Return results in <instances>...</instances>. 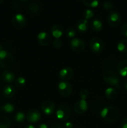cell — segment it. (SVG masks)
I'll use <instances>...</instances> for the list:
<instances>
[{
  "label": "cell",
  "instance_id": "ac0fdd59",
  "mask_svg": "<svg viewBox=\"0 0 127 128\" xmlns=\"http://www.w3.org/2000/svg\"><path fill=\"white\" fill-rule=\"evenodd\" d=\"M2 80L7 83H11L15 81V74L9 70H5L2 74Z\"/></svg>",
  "mask_w": 127,
  "mask_h": 128
},
{
  "label": "cell",
  "instance_id": "f546056e",
  "mask_svg": "<svg viewBox=\"0 0 127 128\" xmlns=\"http://www.w3.org/2000/svg\"><path fill=\"white\" fill-rule=\"evenodd\" d=\"M79 95L81 100H86V99H87V98L89 96V92H88V90H86V89H82V90L80 91Z\"/></svg>",
  "mask_w": 127,
  "mask_h": 128
},
{
  "label": "cell",
  "instance_id": "f35d334b",
  "mask_svg": "<svg viewBox=\"0 0 127 128\" xmlns=\"http://www.w3.org/2000/svg\"><path fill=\"white\" fill-rule=\"evenodd\" d=\"M123 86H124V88H125V90L127 91V79H126L124 81V82H123Z\"/></svg>",
  "mask_w": 127,
  "mask_h": 128
},
{
  "label": "cell",
  "instance_id": "8fae6325",
  "mask_svg": "<svg viewBox=\"0 0 127 128\" xmlns=\"http://www.w3.org/2000/svg\"><path fill=\"white\" fill-rule=\"evenodd\" d=\"M41 110L44 114L47 116L52 114L55 111L54 103L49 100H46L42 102L41 105Z\"/></svg>",
  "mask_w": 127,
  "mask_h": 128
},
{
  "label": "cell",
  "instance_id": "5b68a950",
  "mask_svg": "<svg viewBox=\"0 0 127 128\" xmlns=\"http://www.w3.org/2000/svg\"><path fill=\"white\" fill-rule=\"evenodd\" d=\"M58 92L62 97H68L72 92V86L67 81H61L58 85Z\"/></svg>",
  "mask_w": 127,
  "mask_h": 128
},
{
  "label": "cell",
  "instance_id": "f1b7e54d",
  "mask_svg": "<svg viewBox=\"0 0 127 128\" xmlns=\"http://www.w3.org/2000/svg\"><path fill=\"white\" fill-rule=\"evenodd\" d=\"M93 16H94V12H93V11L92 10H90V9L85 10L84 11V12H83L84 18L87 20L92 18Z\"/></svg>",
  "mask_w": 127,
  "mask_h": 128
},
{
  "label": "cell",
  "instance_id": "484cf974",
  "mask_svg": "<svg viewBox=\"0 0 127 128\" xmlns=\"http://www.w3.org/2000/svg\"><path fill=\"white\" fill-rule=\"evenodd\" d=\"M83 4L87 7L96 8L99 4V0H82Z\"/></svg>",
  "mask_w": 127,
  "mask_h": 128
},
{
  "label": "cell",
  "instance_id": "cb8c5ba5",
  "mask_svg": "<svg viewBox=\"0 0 127 128\" xmlns=\"http://www.w3.org/2000/svg\"><path fill=\"white\" fill-rule=\"evenodd\" d=\"M117 50L122 53L127 52V40H122L117 45Z\"/></svg>",
  "mask_w": 127,
  "mask_h": 128
},
{
  "label": "cell",
  "instance_id": "7bdbcfd3",
  "mask_svg": "<svg viewBox=\"0 0 127 128\" xmlns=\"http://www.w3.org/2000/svg\"><path fill=\"white\" fill-rule=\"evenodd\" d=\"M3 1H4V0H0V4L2 3V2H3Z\"/></svg>",
  "mask_w": 127,
  "mask_h": 128
},
{
  "label": "cell",
  "instance_id": "4dcf8cb0",
  "mask_svg": "<svg viewBox=\"0 0 127 128\" xmlns=\"http://www.w3.org/2000/svg\"><path fill=\"white\" fill-rule=\"evenodd\" d=\"M66 34L67 36L69 38H72L74 37L75 36V31L74 30V29L72 28H69L68 29H67V32H66Z\"/></svg>",
  "mask_w": 127,
  "mask_h": 128
},
{
  "label": "cell",
  "instance_id": "6da1fadb",
  "mask_svg": "<svg viewBox=\"0 0 127 128\" xmlns=\"http://www.w3.org/2000/svg\"><path fill=\"white\" fill-rule=\"evenodd\" d=\"M100 116L105 121L108 122H113L118 118V112L117 109L113 106H107L100 112Z\"/></svg>",
  "mask_w": 127,
  "mask_h": 128
},
{
  "label": "cell",
  "instance_id": "30bf717a",
  "mask_svg": "<svg viewBox=\"0 0 127 128\" xmlns=\"http://www.w3.org/2000/svg\"><path fill=\"white\" fill-rule=\"evenodd\" d=\"M70 47L73 51L80 52L83 51L85 48L84 41L79 38H73L70 41Z\"/></svg>",
  "mask_w": 127,
  "mask_h": 128
},
{
  "label": "cell",
  "instance_id": "5bb4252c",
  "mask_svg": "<svg viewBox=\"0 0 127 128\" xmlns=\"http://www.w3.org/2000/svg\"><path fill=\"white\" fill-rule=\"evenodd\" d=\"M39 43L42 46H47L51 41V37L49 34L46 32H41L37 36Z\"/></svg>",
  "mask_w": 127,
  "mask_h": 128
},
{
  "label": "cell",
  "instance_id": "3957f363",
  "mask_svg": "<svg viewBox=\"0 0 127 128\" xmlns=\"http://www.w3.org/2000/svg\"><path fill=\"white\" fill-rule=\"evenodd\" d=\"M14 63V58L11 53L5 50L0 51V66L4 69L11 68Z\"/></svg>",
  "mask_w": 127,
  "mask_h": 128
},
{
  "label": "cell",
  "instance_id": "83f0119b",
  "mask_svg": "<svg viewBox=\"0 0 127 128\" xmlns=\"http://www.w3.org/2000/svg\"><path fill=\"white\" fill-rule=\"evenodd\" d=\"M15 121L19 123H22L25 120V114L22 111H19L14 116Z\"/></svg>",
  "mask_w": 127,
  "mask_h": 128
},
{
  "label": "cell",
  "instance_id": "60d3db41",
  "mask_svg": "<svg viewBox=\"0 0 127 128\" xmlns=\"http://www.w3.org/2000/svg\"><path fill=\"white\" fill-rule=\"evenodd\" d=\"M2 50H3V47H2V45L0 44V51H2Z\"/></svg>",
  "mask_w": 127,
  "mask_h": 128
},
{
  "label": "cell",
  "instance_id": "ffe728a7",
  "mask_svg": "<svg viewBox=\"0 0 127 128\" xmlns=\"http://www.w3.org/2000/svg\"><path fill=\"white\" fill-rule=\"evenodd\" d=\"M27 10L31 13L33 14H37L41 10V6L39 5V4L36 3V2H31V3L29 4V5L27 6Z\"/></svg>",
  "mask_w": 127,
  "mask_h": 128
},
{
  "label": "cell",
  "instance_id": "9c48e42d",
  "mask_svg": "<svg viewBox=\"0 0 127 128\" xmlns=\"http://www.w3.org/2000/svg\"><path fill=\"white\" fill-rule=\"evenodd\" d=\"M26 118L30 123H36L41 120V114L37 109H31L27 111Z\"/></svg>",
  "mask_w": 127,
  "mask_h": 128
},
{
  "label": "cell",
  "instance_id": "8992f818",
  "mask_svg": "<svg viewBox=\"0 0 127 128\" xmlns=\"http://www.w3.org/2000/svg\"><path fill=\"white\" fill-rule=\"evenodd\" d=\"M89 46L92 52L98 54L103 51L104 48V43L101 39L98 38H93L90 41Z\"/></svg>",
  "mask_w": 127,
  "mask_h": 128
},
{
  "label": "cell",
  "instance_id": "52a82bcc",
  "mask_svg": "<svg viewBox=\"0 0 127 128\" xmlns=\"http://www.w3.org/2000/svg\"><path fill=\"white\" fill-rule=\"evenodd\" d=\"M107 21L110 26L112 27H116L118 26L122 21V18L119 12L117 11L112 10L108 12V17H107Z\"/></svg>",
  "mask_w": 127,
  "mask_h": 128
},
{
  "label": "cell",
  "instance_id": "d590c367",
  "mask_svg": "<svg viewBox=\"0 0 127 128\" xmlns=\"http://www.w3.org/2000/svg\"><path fill=\"white\" fill-rule=\"evenodd\" d=\"M63 128H73V124L72 122L67 121L64 124Z\"/></svg>",
  "mask_w": 127,
  "mask_h": 128
},
{
  "label": "cell",
  "instance_id": "836d02e7",
  "mask_svg": "<svg viewBox=\"0 0 127 128\" xmlns=\"http://www.w3.org/2000/svg\"><path fill=\"white\" fill-rule=\"evenodd\" d=\"M121 33L127 38V23L124 24L123 25H122V26L121 27Z\"/></svg>",
  "mask_w": 127,
  "mask_h": 128
},
{
  "label": "cell",
  "instance_id": "1f68e13d",
  "mask_svg": "<svg viewBox=\"0 0 127 128\" xmlns=\"http://www.w3.org/2000/svg\"><path fill=\"white\" fill-rule=\"evenodd\" d=\"M62 41L59 38L55 39L53 41V46L56 49H59L62 47Z\"/></svg>",
  "mask_w": 127,
  "mask_h": 128
},
{
  "label": "cell",
  "instance_id": "ab89813d",
  "mask_svg": "<svg viewBox=\"0 0 127 128\" xmlns=\"http://www.w3.org/2000/svg\"><path fill=\"white\" fill-rule=\"evenodd\" d=\"M24 128H35V127L33 126V125L29 124V125H27V126H25Z\"/></svg>",
  "mask_w": 127,
  "mask_h": 128
},
{
  "label": "cell",
  "instance_id": "7402d4cb",
  "mask_svg": "<svg viewBox=\"0 0 127 128\" xmlns=\"http://www.w3.org/2000/svg\"><path fill=\"white\" fill-rule=\"evenodd\" d=\"M91 28L96 32H98L102 30V28H103V25H102V22L101 21L97 19H95L92 21L90 24Z\"/></svg>",
  "mask_w": 127,
  "mask_h": 128
},
{
  "label": "cell",
  "instance_id": "2e32d148",
  "mask_svg": "<svg viewBox=\"0 0 127 128\" xmlns=\"http://www.w3.org/2000/svg\"><path fill=\"white\" fill-rule=\"evenodd\" d=\"M51 34L55 38V39H58L62 36L64 33V29L61 25L54 24L52 26L51 29Z\"/></svg>",
  "mask_w": 127,
  "mask_h": 128
},
{
  "label": "cell",
  "instance_id": "b9f144b4",
  "mask_svg": "<svg viewBox=\"0 0 127 128\" xmlns=\"http://www.w3.org/2000/svg\"><path fill=\"white\" fill-rule=\"evenodd\" d=\"M19 1H22V2H27V1H29V0H19Z\"/></svg>",
  "mask_w": 127,
  "mask_h": 128
},
{
  "label": "cell",
  "instance_id": "8d00e7d4",
  "mask_svg": "<svg viewBox=\"0 0 127 128\" xmlns=\"http://www.w3.org/2000/svg\"><path fill=\"white\" fill-rule=\"evenodd\" d=\"M120 128H127V118H125L120 123Z\"/></svg>",
  "mask_w": 127,
  "mask_h": 128
},
{
  "label": "cell",
  "instance_id": "d6986e66",
  "mask_svg": "<svg viewBox=\"0 0 127 128\" xmlns=\"http://www.w3.org/2000/svg\"><path fill=\"white\" fill-rule=\"evenodd\" d=\"M76 28L77 30L80 32H85L88 28V20L85 19H82L80 20L76 24Z\"/></svg>",
  "mask_w": 127,
  "mask_h": 128
},
{
  "label": "cell",
  "instance_id": "603a6c76",
  "mask_svg": "<svg viewBox=\"0 0 127 128\" xmlns=\"http://www.w3.org/2000/svg\"><path fill=\"white\" fill-rule=\"evenodd\" d=\"M11 120L7 116L0 117V128H9L11 126Z\"/></svg>",
  "mask_w": 127,
  "mask_h": 128
},
{
  "label": "cell",
  "instance_id": "d4e9b609",
  "mask_svg": "<svg viewBox=\"0 0 127 128\" xmlns=\"http://www.w3.org/2000/svg\"><path fill=\"white\" fill-rule=\"evenodd\" d=\"M1 111L6 113H11L14 111V106L11 103H6L0 108Z\"/></svg>",
  "mask_w": 127,
  "mask_h": 128
},
{
  "label": "cell",
  "instance_id": "4316f807",
  "mask_svg": "<svg viewBox=\"0 0 127 128\" xmlns=\"http://www.w3.org/2000/svg\"><path fill=\"white\" fill-rule=\"evenodd\" d=\"M15 86L18 88H22L25 86L26 83V81L24 78L23 77H19L16 79L14 81Z\"/></svg>",
  "mask_w": 127,
  "mask_h": 128
},
{
  "label": "cell",
  "instance_id": "9a60e30c",
  "mask_svg": "<svg viewBox=\"0 0 127 128\" xmlns=\"http://www.w3.org/2000/svg\"><path fill=\"white\" fill-rule=\"evenodd\" d=\"M16 93V88L12 84H7L2 89V94L6 98H11Z\"/></svg>",
  "mask_w": 127,
  "mask_h": 128
},
{
  "label": "cell",
  "instance_id": "e0dca14e",
  "mask_svg": "<svg viewBox=\"0 0 127 128\" xmlns=\"http://www.w3.org/2000/svg\"><path fill=\"white\" fill-rule=\"evenodd\" d=\"M117 70L121 76L123 77L127 76V59L121 61L117 66Z\"/></svg>",
  "mask_w": 127,
  "mask_h": 128
},
{
  "label": "cell",
  "instance_id": "74e56055",
  "mask_svg": "<svg viewBox=\"0 0 127 128\" xmlns=\"http://www.w3.org/2000/svg\"><path fill=\"white\" fill-rule=\"evenodd\" d=\"M38 128H48V126H47V125L46 124H41L38 126Z\"/></svg>",
  "mask_w": 127,
  "mask_h": 128
},
{
  "label": "cell",
  "instance_id": "44dd1931",
  "mask_svg": "<svg viewBox=\"0 0 127 128\" xmlns=\"http://www.w3.org/2000/svg\"><path fill=\"white\" fill-rule=\"evenodd\" d=\"M117 95V91L113 88H108L105 91V96L108 100H113Z\"/></svg>",
  "mask_w": 127,
  "mask_h": 128
},
{
  "label": "cell",
  "instance_id": "d6a6232c",
  "mask_svg": "<svg viewBox=\"0 0 127 128\" xmlns=\"http://www.w3.org/2000/svg\"><path fill=\"white\" fill-rule=\"evenodd\" d=\"M113 4L111 1H105L103 3V8L105 10H111L113 8Z\"/></svg>",
  "mask_w": 127,
  "mask_h": 128
},
{
  "label": "cell",
  "instance_id": "ee69618b",
  "mask_svg": "<svg viewBox=\"0 0 127 128\" xmlns=\"http://www.w3.org/2000/svg\"><path fill=\"white\" fill-rule=\"evenodd\" d=\"M37 1H40V0H37Z\"/></svg>",
  "mask_w": 127,
  "mask_h": 128
},
{
  "label": "cell",
  "instance_id": "4fadbf2b",
  "mask_svg": "<svg viewBox=\"0 0 127 128\" xmlns=\"http://www.w3.org/2000/svg\"><path fill=\"white\" fill-rule=\"evenodd\" d=\"M88 108V103L86 100H80L75 104L73 109L76 113L78 114H82L87 111Z\"/></svg>",
  "mask_w": 127,
  "mask_h": 128
},
{
  "label": "cell",
  "instance_id": "277c9868",
  "mask_svg": "<svg viewBox=\"0 0 127 128\" xmlns=\"http://www.w3.org/2000/svg\"><path fill=\"white\" fill-rule=\"evenodd\" d=\"M103 79L105 82L112 86H117L120 83V78L115 71L108 70L103 72Z\"/></svg>",
  "mask_w": 127,
  "mask_h": 128
},
{
  "label": "cell",
  "instance_id": "7a4b0ae2",
  "mask_svg": "<svg viewBox=\"0 0 127 128\" xmlns=\"http://www.w3.org/2000/svg\"><path fill=\"white\" fill-rule=\"evenodd\" d=\"M72 114V110L68 105L62 104L58 106L56 111V116L61 121H65L70 118Z\"/></svg>",
  "mask_w": 127,
  "mask_h": 128
},
{
  "label": "cell",
  "instance_id": "e575fe53",
  "mask_svg": "<svg viewBox=\"0 0 127 128\" xmlns=\"http://www.w3.org/2000/svg\"><path fill=\"white\" fill-rule=\"evenodd\" d=\"M50 128H63V126L59 122H54L51 125Z\"/></svg>",
  "mask_w": 127,
  "mask_h": 128
},
{
  "label": "cell",
  "instance_id": "7c38bea8",
  "mask_svg": "<svg viewBox=\"0 0 127 128\" xmlns=\"http://www.w3.org/2000/svg\"><path fill=\"white\" fill-rule=\"evenodd\" d=\"M73 76V71L70 67H65L61 69L59 72V78L62 81L70 80Z\"/></svg>",
  "mask_w": 127,
  "mask_h": 128
},
{
  "label": "cell",
  "instance_id": "ba28073f",
  "mask_svg": "<svg viewBox=\"0 0 127 128\" xmlns=\"http://www.w3.org/2000/svg\"><path fill=\"white\" fill-rule=\"evenodd\" d=\"M11 22L14 27L17 30L23 28L26 24V19L22 14H16L12 17Z\"/></svg>",
  "mask_w": 127,
  "mask_h": 128
}]
</instances>
